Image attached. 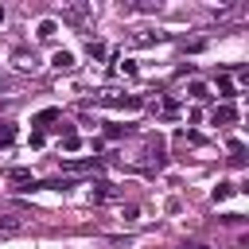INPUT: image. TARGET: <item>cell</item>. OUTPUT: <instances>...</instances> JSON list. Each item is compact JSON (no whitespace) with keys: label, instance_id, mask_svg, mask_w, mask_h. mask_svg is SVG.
Returning a JSON list of instances; mask_svg holds the SVG:
<instances>
[{"label":"cell","instance_id":"cell-4","mask_svg":"<svg viewBox=\"0 0 249 249\" xmlns=\"http://www.w3.org/2000/svg\"><path fill=\"white\" fill-rule=\"evenodd\" d=\"M105 105H117V109H140V97H105Z\"/></svg>","mask_w":249,"mask_h":249},{"label":"cell","instance_id":"cell-11","mask_svg":"<svg viewBox=\"0 0 249 249\" xmlns=\"http://www.w3.org/2000/svg\"><path fill=\"white\" fill-rule=\"evenodd\" d=\"M16 66H23V70H27V66H35V54H27V51H16Z\"/></svg>","mask_w":249,"mask_h":249},{"label":"cell","instance_id":"cell-16","mask_svg":"<svg viewBox=\"0 0 249 249\" xmlns=\"http://www.w3.org/2000/svg\"><path fill=\"white\" fill-rule=\"evenodd\" d=\"M183 249H210L206 241H191V245H183Z\"/></svg>","mask_w":249,"mask_h":249},{"label":"cell","instance_id":"cell-9","mask_svg":"<svg viewBox=\"0 0 249 249\" xmlns=\"http://www.w3.org/2000/svg\"><path fill=\"white\" fill-rule=\"evenodd\" d=\"M54 31H58L54 19H43V23H39V39H54Z\"/></svg>","mask_w":249,"mask_h":249},{"label":"cell","instance_id":"cell-7","mask_svg":"<svg viewBox=\"0 0 249 249\" xmlns=\"http://www.w3.org/2000/svg\"><path fill=\"white\" fill-rule=\"evenodd\" d=\"M8 183H31V171H27V167H12V171H8ZM31 187H35V183H31Z\"/></svg>","mask_w":249,"mask_h":249},{"label":"cell","instance_id":"cell-15","mask_svg":"<svg viewBox=\"0 0 249 249\" xmlns=\"http://www.w3.org/2000/svg\"><path fill=\"white\" fill-rule=\"evenodd\" d=\"M230 152H233V160H241V156H245V144H241V140H230Z\"/></svg>","mask_w":249,"mask_h":249},{"label":"cell","instance_id":"cell-12","mask_svg":"<svg viewBox=\"0 0 249 249\" xmlns=\"http://www.w3.org/2000/svg\"><path fill=\"white\" fill-rule=\"evenodd\" d=\"M16 140V124H0V144H12Z\"/></svg>","mask_w":249,"mask_h":249},{"label":"cell","instance_id":"cell-6","mask_svg":"<svg viewBox=\"0 0 249 249\" xmlns=\"http://www.w3.org/2000/svg\"><path fill=\"white\" fill-rule=\"evenodd\" d=\"M51 62H54L58 70H70V66H74V54H70V51H54V58H51Z\"/></svg>","mask_w":249,"mask_h":249},{"label":"cell","instance_id":"cell-14","mask_svg":"<svg viewBox=\"0 0 249 249\" xmlns=\"http://www.w3.org/2000/svg\"><path fill=\"white\" fill-rule=\"evenodd\" d=\"M43 140H47V136H43V132H39V128H35V132H31V136H27V144H31V148H43Z\"/></svg>","mask_w":249,"mask_h":249},{"label":"cell","instance_id":"cell-5","mask_svg":"<svg viewBox=\"0 0 249 249\" xmlns=\"http://www.w3.org/2000/svg\"><path fill=\"white\" fill-rule=\"evenodd\" d=\"M78 148H82V136H78L74 128H70V132H62V152H78Z\"/></svg>","mask_w":249,"mask_h":249},{"label":"cell","instance_id":"cell-2","mask_svg":"<svg viewBox=\"0 0 249 249\" xmlns=\"http://www.w3.org/2000/svg\"><path fill=\"white\" fill-rule=\"evenodd\" d=\"M210 117H214V124H230V121H237V109L233 105H218Z\"/></svg>","mask_w":249,"mask_h":249},{"label":"cell","instance_id":"cell-3","mask_svg":"<svg viewBox=\"0 0 249 249\" xmlns=\"http://www.w3.org/2000/svg\"><path fill=\"white\" fill-rule=\"evenodd\" d=\"M187 93H191L195 101H206V97H210V89H206V82H187Z\"/></svg>","mask_w":249,"mask_h":249},{"label":"cell","instance_id":"cell-13","mask_svg":"<svg viewBox=\"0 0 249 249\" xmlns=\"http://www.w3.org/2000/svg\"><path fill=\"white\" fill-rule=\"evenodd\" d=\"M218 89H222V97H230V93H233V82H230V78H218Z\"/></svg>","mask_w":249,"mask_h":249},{"label":"cell","instance_id":"cell-1","mask_svg":"<svg viewBox=\"0 0 249 249\" xmlns=\"http://www.w3.org/2000/svg\"><path fill=\"white\" fill-rule=\"evenodd\" d=\"M51 121H62V109H43V113L31 117V124H39V132H43V124H51Z\"/></svg>","mask_w":249,"mask_h":249},{"label":"cell","instance_id":"cell-8","mask_svg":"<svg viewBox=\"0 0 249 249\" xmlns=\"http://www.w3.org/2000/svg\"><path fill=\"white\" fill-rule=\"evenodd\" d=\"M233 191H237L233 183H218V187H214V202H226V198H230Z\"/></svg>","mask_w":249,"mask_h":249},{"label":"cell","instance_id":"cell-10","mask_svg":"<svg viewBox=\"0 0 249 249\" xmlns=\"http://www.w3.org/2000/svg\"><path fill=\"white\" fill-rule=\"evenodd\" d=\"M12 233H19V222H16V218L0 222V237H12Z\"/></svg>","mask_w":249,"mask_h":249}]
</instances>
